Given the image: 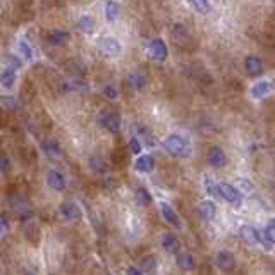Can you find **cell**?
I'll return each mask as SVG.
<instances>
[{"mask_svg":"<svg viewBox=\"0 0 275 275\" xmlns=\"http://www.w3.org/2000/svg\"><path fill=\"white\" fill-rule=\"evenodd\" d=\"M71 40V35L64 29H52L47 35V41L52 47H65Z\"/></svg>","mask_w":275,"mask_h":275,"instance_id":"cell-8","label":"cell"},{"mask_svg":"<svg viewBox=\"0 0 275 275\" xmlns=\"http://www.w3.org/2000/svg\"><path fill=\"white\" fill-rule=\"evenodd\" d=\"M12 170V162L5 155H0V172L2 174H9Z\"/></svg>","mask_w":275,"mask_h":275,"instance_id":"cell-35","label":"cell"},{"mask_svg":"<svg viewBox=\"0 0 275 275\" xmlns=\"http://www.w3.org/2000/svg\"><path fill=\"white\" fill-rule=\"evenodd\" d=\"M47 184H48V188L54 189V191H64L65 186H67V181H65L62 172H59V170H50L47 174Z\"/></svg>","mask_w":275,"mask_h":275,"instance_id":"cell-10","label":"cell"},{"mask_svg":"<svg viewBox=\"0 0 275 275\" xmlns=\"http://www.w3.org/2000/svg\"><path fill=\"white\" fill-rule=\"evenodd\" d=\"M172 38H174L176 41H184L186 38H188V31H186V28L182 24H174L172 26Z\"/></svg>","mask_w":275,"mask_h":275,"instance_id":"cell-33","label":"cell"},{"mask_svg":"<svg viewBox=\"0 0 275 275\" xmlns=\"http://www.w3.org/2000/svg\"><path fill=\"white\" fill-rule=\"evenodd\" d=\"M126 275H143V272L139 270L138 267H127Z\"/></svg>","mask_w":275,"mask_h":275,"instance_id":"cell-41","label":"cell"},{"mask_svg":"<svg viewBox=\"0 0 275 275\" xmlns=\"http://www.w3.org/2000/svg\"><path fill=\"white\" fill-rule=\"evenodd\" d=\"M18 50H19V55H22V57L26 59V60H31L33 55H35V52H33L31 45L28 43L26 40H21L18 43Z\"/></svg>","mask_w":275,"mask_h":275,"instance_id":"cell-31","label":"cell"},{"mask_svg":"<svg viewBox=\"0 0 275 275\" xmlns=\"http://www.w3.org/2000/svg\"><path fill=\"white\" fill-rule=\"evenodd\" d=\"M199 214H201V217L205 220H214L215 215H217V205L214 201H210V199H205L199 205Z\"/></svg>","mask_w":275,"mask_h":275,"instance_id":"cell-19","label":"cell"},{"mask_svg":"<svg viewBox=\"0 0 275 275\" xmlns=\"http://www.w3.org/2000/svg\"><path fill=\"white\" fill-rule=\"evenodd\" d=\"M100 124L105 127L109 133H119L120 127H122V120H120V116L117 112H112V110H107L100 116Z\"/></svg>","mask_w":275,"mask_h":275,"instance_id":"cell-4","label":"cell"},{"mask_svg":"<svg viewBox=\"0 0 275 275\" xmlns=\"http://www.w3.org/2000/svg\"><path fill=\"white\" fill-rule=\"evenodd\" d=\"M244 69H246L248 76H260L263 73V62H261L260 57L256 55H248L244 59Z\"/></svg>","mask_w":275,"mask_h":275,"instance_id":"cell-9","label":"cell"},{"mask_svg":"<svg viewBox=\"0 0 275 275\" xmlns=\"http://www.w3.org/2000/svg\"><path fill=\"white\" fill-rule=\"evenodd\" d=\"M208 162L215 169H220V167H224L227 163V155H225V152L220 146H212L208 150Z\"/></svg>","mask_w":275,"mask_h":275,"instance_id":"cell-11","label":"cell"},{"mask_svg":"<svg viewBox=\"0 0 275 275\" xmlns=\"http://www.w3.org/2000/svg\"><path fill=\"white\" fill-rule=\"evenodd\" d=\"M189 5H191L193 9H196L199 14H206V12L212 9V5L208 4V2H201V0H193V2H189Z\"/></svg>","mask_w":275,"mask_h":275,"instance_id":"cell-34","label":"cell"},{"mask_svg":"<svg viewBox=\"0 0 275 275\" xmlns=\"http://www.w3.org/2000/svg\"><path fill=\"white\" fill-rule=\"evenodd\" d=\"M120 14V5L117 2H107L105 4V18L109 22H114Z\"/></svg>","mask_w":275,"mask_h":275,"instance_id":"cell-28","label":"cell"},{"mask_svg":"<svg viewBox=\"0 0 275 275\" xmlns=\"http://www.w3.org/2000/svg\"><path fill=\"white\" fill-rule=\"evenodd\" d=\"M16 79H18V76H16V71H12L11 67H4L0 69V84L5 88H12L16 83Z\"/></svg>","mask_w":275,"mask_h":275,"instance_id":"cell-20","label":"cell"},{"mask_svg":"<svg viewBox=\"0 0 275 275\" xmlns=\"http://www.w3.org/2000/svg\"><path fill=\"white\" fill-rule=\"evenodd\" d=\"M160 212H162V217L165 218L172 227H176V229L182 227L181 220H179V215L176 214V210L170 205H167V203H160Z\"/></svg>","mask_w":275,"mask_h":275,"instance_id":"cell-13","label":"cell"},{"mask_svg":"<svg viewBox=\"0 0 275 275\" xmlns=\"http://www.w3.org/2000/svg\"><path fill=\"white\" fill-rule=\"evenodd\" d=\"M134 169H136L138 172H143V174L153 172V169H155V160L150 155H139L136 162H134Z\"/></svg>","mask_w":275,"mask_h":275,"instance_id":"cell-16","label":"cell"},{"mask_svg":"<svg viewBox=\"0 0 275 275\" xmlns=\"http://www.w3.org/2000/svg\"><path fill=\"white\" fill-rule=\"evenodd\" d=\"M275 225L274 220H270L267 224V227L260 232V237H258V243L263 244L265 250H272L274 248V241H275Z\"/></svg>","mask_w":275,"mask_h":275,"instance_id":"cell-12","label":"cell"},{"mask_svg":"<svg viewBox=\"0 0 275 275\" xmlns=\"http://www.w3.org/2000/svg\"><path fill=\"white\" fill-rule=\"evenodd\" d=\"M103 97H107L109 100H116V98L119 97V91H117V88L112 86V84H107V86L103 88Z\"/></svg>","mask_w":275,"mask_h":275,"instance_id":"cell-36","label":"cell"},{"mask_svg":"<svg viewBox=\"0 0 275 275\" xmlns=\"http://www.w3.org/2000/svg\"><path fill=\"white\" fill-rule=\"evenodd\" d=\"M59 214H60V217L67 222H78V220H81V217H83L79 206H78L76 203H69V201L60 203V206H59Z\"/></svg>","mask_w":275,"mask_h":275,"instance_id":"cell-5","label":"cell"},{"mask_svg":"<svg viewBox=\"0 0 275 275\" xmlns=\"http://www.w3.org/2000/svg\"><path fill=\"white\" fill-rule=\"evenodd\" d=\"M217 265L220 270L224 272H232L236 268V258L232 253H229V251H220V253L217 255Z\"/></svg>","mask_w":275,"mask_h":275,"instance_id":"cell-15","label":"cell"},{"mask_svg":"<svg viewBox=\"0 0 275 275\" xmlns=\"http://www.w3.org/2000/svg\"><path fill=\"white\" fill-rule=\"evenodd\" d=\"M272 91V86L268 81H258V83H255L253 86H251L250 93L251 97L255 98V100H261V98H265L268 93Z\"/></svg>","mask_w":275,"mask_h":275,"instance_id":"cell-17","label":"cell"},{"mask_svg":"<svg viewBox=\"0 0 275 275\" xmlns=\"http://www.w3.org/2000/svg\"><path fill=\"white\" fill-rule=\"evenodd\" d=\"M162 248L167 251V253H179L181 251V243H179V239L176 237L174 234H165L162 239Z\"/></svg>","mask_w":275,"mask_h":275,"instance_id":"cell-18","label":"cell"},{"mask_svg":"<svg viewBox=\"0 0 275 275\" xmlns=\"http://www.w3.org/2000/svg\"><path fill=\"white\" fill-rule=\"evenodd\" d=\"M163 146H165L167 153L174 158H186L191 153V145L181 134H169L163 139Z\"/></svg>","mask_w":275,"mask_h":275,"instance_id":"cell-1","label":"cell"},{"mask_svg":"<svg viewBox=\"0 0 275 275\" xmlns=\"http://www.w3.org/2000/svg\"><path fill=\"white\" fill-rule=\"evenodd\" d=\"M239 236H241V239H243L246 244H250V246H255V244H258L260 231H256L253 225H248L246 224V225H243V227L239 229Z\"/></svg>","mask_w":275,"mask_h":275,"instance_id":"cell-14","label":"cell"},{"mask_svg":"<svg viewBox=\"0 0 275 275\" xmlns=\"http://www.w3.org/2000/svg\"><path fill=\"white\" fill-rule=\"evenodd\" d=\"M11 203H12V210L21 218L26 220V218L31 215V203L28 201V198H24V196H16V198H12Z\"/></svg>","mask_w":275,"mask_h":275,"instance_id":"cell-7","label":"cell"},{"mask_svg":"<svg viewBox=\"0 0 275 275\" xmlns=\"http://www.w3.org/2000/svg\"><path fill=\"white\" fill-rule=\"evenodd\" d=\"M9 232V220H7V215L5 214H0V237H4L5 234Z\"/></svg>","mask_w":275,"mask_h":275,"instance_id":"cell-38","label":"cell"},{"mask_svg":"<svg viewBox=\"0 0 275 275\" xmlns=\"http://www.w3.org/2000/svg\"><path fill=\"white\" fill-rule=\"evenodd\" d=\"M203 186H205V191L210 196H214V198H220V196H218V184L212 177L206 176L205 181H203Z\"/></svg>","mask_w":275,"mask_h":275,"instance_id":"cell-30","label":"cell"},{"mask_svg":"<svg viewBox=\"0 0 275 275\" xmlns=\"http://www.w3.org/2000/svg\"><path fill=\"white\" fill-rule=\"evenodd\" d=\"M5 59H7V62L11 64V69H12V71H14L16 67H21V65H22V62L19 60L18 57H14V55H7Z\"/></svg>","mask_w":275,"mask_h":275,"instance_id":"cell-39","label":"cell"},{"mask_svg":"<svg viewBox=\"0 0 275 275\" xmlns=\"http://www.w3.org/2000/svg\"><path fill=\"white\" fill-rule=\"evenodd\" d=\"M50 275H54V274H50Z\"/></svg>","mask_w":275,"mask_h":275,"instance_id":"cell-43","label":"cell"},{"mask_svg":"<svg viewBox=\"0 0 275 275\" xmlns=\"http://www.w3.org/2000/svg\"><path fill=\"white\" fill-rule=\"evenodd\" d=\"M100 48L101 52L107 55V57H117V55L122 52V47L117 41V38L114 37H103L100 40Z\"/></svg>","mask_w":275,"mask_h":275,"instance_id":"cell-6","label":"cell"},{"mask_svg":"<svg viewBox=\"0 0 275 275\" xmlns=\"http://www.w3.org/2000/svg\"><path fill=\"white\" fill-rule=\"evenodd\" d=\"M146 83H148V79H146L143 74H131L129 78H127V84H129L133 90H136V91H139V90H143V88L146 86Z\"/></svg>","mask_w":275,"mask_h":275,"instance_id":"cell-26","label":"cell"},{"mask_svg":"<svg viewBox=\"0 0 275 275\" xmlns=\"http://www.w3.org/2000/svg\"><path fill=\"white\" fill-rule=\"evenodd\" d=\"M218 196L224 198L227 203H231L234 208H241V205H243V193L239 191L236 186L229 184V182L218 184Z\"/></svg>","mask_w":275,"mask_h":275,"instance_id":"cell-2","label":"cell"},{"mask_svg":"<svg viewBox=\"0 0 275 275\" xmlns=\"http://www.w3.org/2000/svg\"><path fill=\"white\" fill-rule=\"evenodd\" d=\"M84 88H86V84H84L81 79H71V81H67V83H64V91H67V93L83 91Z\"/></svg>","mask_w":275,"mask_h":275,"instance_id":"cell-32","label":"cell"},{"mask_svg":"<svg viewBox=\"0 0 275 275\" xmlns=\"http://www.w3.org/2000/svg\"><path fill=\"white\" fill-rule=\"evenodd\" d=\"M78 28H79V31L84 33V35H91V33L95 31V19L91 18V16H83V18H79V21H78Z\"/></svg>","mask_w":275,"mask_h":275,"instance_id":"cell-25","label":"cell"},{"mask_svg":"<svg viewBox=\"0 0 275 275\" xmlns=\"http://www.w3.org/2000/svg\"><path fill=\"white\" fill-rule=\"evenodd\" d=\"M0 103H2V107L5 110H11V112H16V110L21 109V101L16 97H12V95H2L0 97Z\"/></svg>","mask_w":275,"mask_h":275,"instance_id":"cell-23","label":"cell"},{"mask_svg":"<svg viewBox=\"0 0 275 275\" xmlns=\"http://www.w3.org/2000/svg\"><path fill=\"white\" fill-rule=\"evenodd\" d=\"M139 270L145 274H155L157 270V258L153 255H148V256L141 258V263H139Z\"/></svg>","mask_w":275,"mask_h":275,"instance_id":"cell-24","label":"cell"},{"mask_svg":"<svg viewBox=\"0 0 275 275\" xmlns=\"http://www.w3.org/2000/svg\"><path fill=\"white\" fill-rule=\"evenodd\" d=\"M239 184L243 186L244 191H251V189H253V184H251V182H248L246 179H243V177H239Z\"/></svg>","mask_w":275,"mask_h":275,"instance_id":"cell-40","label":"cell"},{"mask_svg":"<svg viewBox=\"0 0 275 275\" xmlns=\"http://www.w3.org/2000/svg\"><path fill=\"white\" fill-rule=\"evenodd\" d=\"M88 165H90V169L93 170V172H97V174H103V172L109 169L107 162L101 158V157H91V158L88 160Z\"/></svg>","mask_w":275,"mask_h":275,"instance_id":"cell-27","label":"cell"},{"mask_svg":"<svg viewBox=\"0 0 275 275\" xmlns=\"http://www.w3.org/2000/svg\"><path fill=\"white\" fill-rule=\"evenodd\" d=\"M41 150H43V153L50 160H57V158H60V155H62L60 146L55 141H43L41 143Z\"/></svg>","mask_w":275,"mask_h":275,"instance_id":"cell-21","label":"cell"},{"mask_svg":"<svg viewBox=\"0 0 275 275\" xmlns=\"http://www.w3.org/2000/svg\"><path fill=\"white\" fill-rule=\"evenodd\" d=\"M195 256H193L191 253H179L177 255V267L181 268V270H193L195 268Z\"/></svg>","mask_w":275,"mask_h":275,"instance_id":"cell-22","label":"cell"},{"mask_svg":"<svg viewBox=\"0 0 275 275\" xmlns=\"http://www.w3.org/2000/svg\"><path fill=\"white\" fill-rule=\"evenodd\" d=\"M24 275H33V274H24Z\"/></svg>","mask_w":275,"mask_h":275,"instance_id":"cell-42","label":"cell"},{"mask_svg":"<svg viewBox=\"0 0 275 275\" xmlns=\"http://www.w3.org/2000/svg\"><path fill=\"white\" fill-rule=\"evenodd\" d=\"M146 52H148L150 59H153V60H157V62L167 60V55H169L165 41L160 40V38H155V40L150 41L148 47H146Z\"/></svg>","mask_w":275,"mask_h":275,"instance_id":"cell-3","label":"cell"},{"mask_svg":"<svg viewBox=\"0 0 275 275\" xmlns=\"http://www.w3.org/2000/svg\"><path fill=\"white\" fill-rule=\"evenodd\" d=\"M136 203L139 206H148L152 203V195L145 188H138L136 191Z\"/></svg>","mask_w":275,"mask_h":275,"instance_id":"cell-29","label":"cell"},{"mask_svg":"<svg viewBox=\"0 0 275 275\" xmlns=\"http://www.w3.org/2000/svg\"><path fill=\"white\" fill-rule=\"evenodd\" d=\"M141 148H143L141 141H139L138 138H131V139H129V150H131V153H134V155H139Z\"/></svg>","mask_w":275,"mask_h":275,"instance_id":"cell-37","label":"cell"}]
</instances>
